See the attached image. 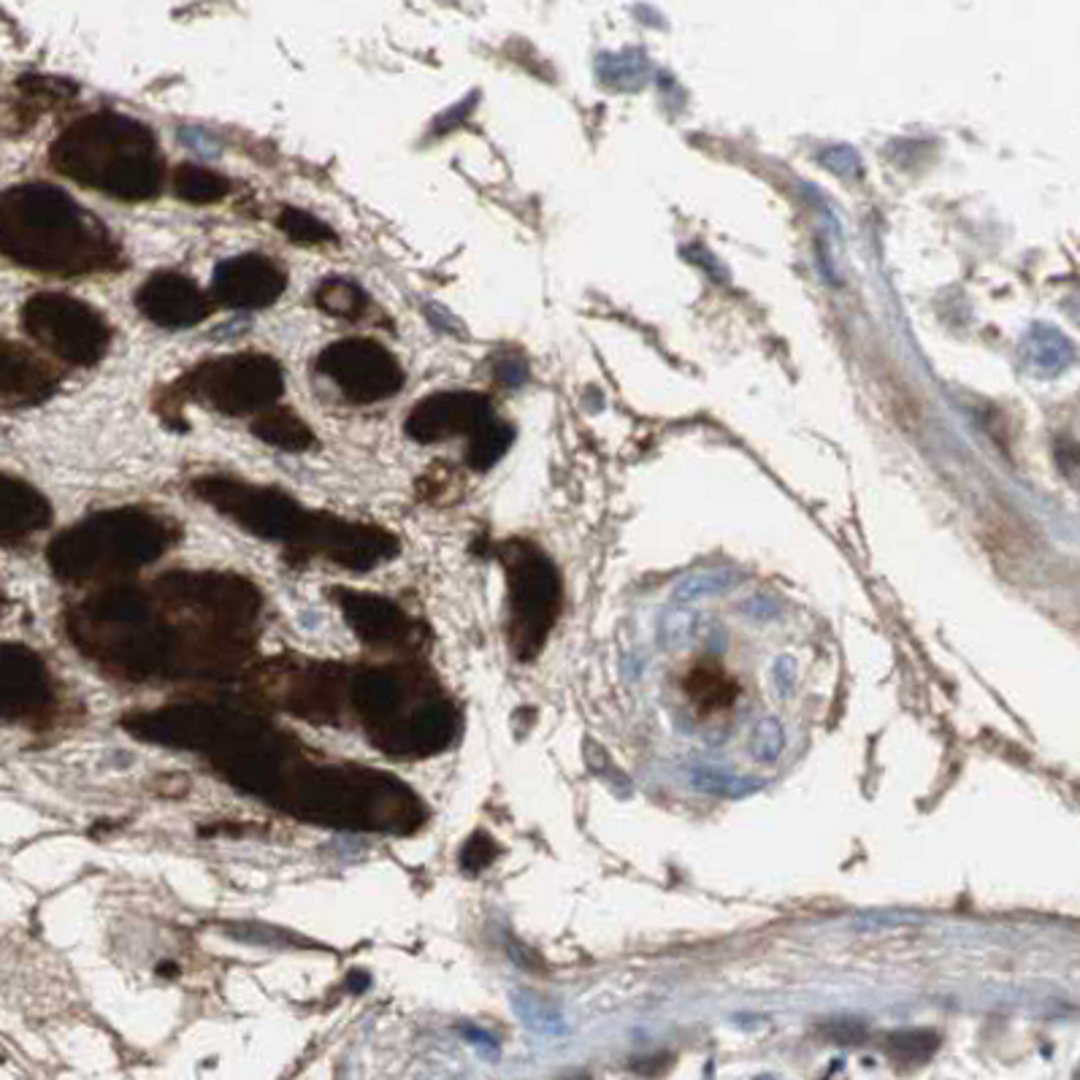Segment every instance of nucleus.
<instances>
[{
  "label": "nucleus",
  "instance_id": "1",
  "mask_svg": "<svg viewBox=\"0 0 1080 1080\" xmlns=\"http://www.w3.org/2000/svg\"><path fill=\"white\" fill-rule=\"evenodd\" d=\"M135 740L196 753L228 786L326 829L412 834L428 805L404 781L356 761L320 759L274 720L226 701H176L122 716Z\"/></svg>",
  "mask_w": 1080,
  "mask_h": 1080
},
{
  "label": "nucleus",
  "instance_id": "2",
  "mask_svg": "<svg viewBox=\"0 0 1080 1080\" xmlns=\"http://www.w3.org/2000/svg\"><path fill=\"white\" fill-rule=\"evenodd\" d=\"M263 596L230 571H171L150 588H100L68 615V636L126 683L222 680L247 669Z\"/></svg>",
  "mask_w": 1080,
  "mask_h": 1080
},
{
  "label": "nucleus",
  "instance_id": "3",
  "mask_svg": "<svg viewBox=\"0 0 1080 1080\" xmlns=\"http://www.w3.org/2000/svg\"><path fill=\"white\" fill-rule=\"evenodd\" d=\"M347 720L377 751L404 761L445 753L460 731L456 701L426 666L412 661L347 666L341 723Z\"/></svg>",
  "mask_w": 1080,
  "mask_h": 1080
},
{
  "label": "nucleus",
  "instance_id": "4",
  "mask_svg": "<svg viewBox=\"0 0 1080 1080\" xmlns=\"http://www.w3.org/2000/svg\"><path fill=\"white\" fill-rule=\"evenodd\" d=\"M55 161L79 185L117 200H152L163 190V157L139 120L96 111L57 141Z\"/></svg>",
  "mask_w": 1080,
  "mask_h": 1080
},
{
  "label": "nucleus",
  "instance_id": "5",
  "mask_svg": "<svg viewBox=\"0 0 1080 1080\" xmlns=\"http://www.w3.org/2000/svg\"><path fill=\"white\" fill-rule=\"evenodd\" d=\"M174 542L176 528L168 517L126 506L98 512L57 536L50 547V564L63 580H117L161 560Z\"/></svg>",
  "mask_w": 1080,
  "mask_h": 1080
},
{
  "label": "nucleus",
  "instance_id": "6",
  "mask_svg": "<svg viewBox=\"0 0 1080 1080\" xmlns=\"http://www.w3.org/2000/svg\"><path fill=\"white\" fill-rule=\"evenodd\" d=\"M658 696L680 734L705 742L731 740L740 737V718L751 707V683L726 655L707 647L661 672Z\"/></svg>",
  "mask_w": 1080,
  "mask_h": 1080
},
{
  "label": "nucleus",
  "instance_id": "7",
  "mask_svg": "<svg viewBox=\"0 0 1080 1080\" xmlns=\"http://www.w3.org/2000/svg\"><path fill=\"white\" fill-rule=\"evenodd\" d=\"M506 577V636L515 658L531 661L542 653L560 607L564 586L545 550L528 539H510L499 547Z\"/></svg>",
  "mask_w": 1080,
  "mask_h": 1080
},
{
  "label": "nucleus",
  "instance_id": "8",
  "mask_svg": "<svg viewBox=\"0 0 1080 1080\" xmlns=\"http://www.w3.org/2000/svg\"><path fill=\"white\" fill-rule=\"evenodd\" d=\"M193 493L204 504L226 515L230 523L263 542H280L298 556L309 536L317 512L301 506L293 495L276 488L252 486L239 477L209 474L193 482Z\"/></svg>",
  "mask_w": 1080,
  "mask_h": 1080
},
{
  "label": "nucleus",
  "instance_id": "9",
  "mask_svg": "<svg viewBox=\"0 0 1080 1080\" xmlns=\"http://www.w3.org/2000/svg\"><path fill=\"white\" fill-rule=\"evenodd\" d=\"M182 393L220 415H263L285 391L282 366L263 352H236L198 363L176 382Z\"/></svg>",
  "mask_w": 1080,
  "mask_h": 1080
},
{
  "label": "nucleus",
  "instance_id": "10",
  "mask_svg": "<svg viewBox=\"0 0 1080 1080\" xmlns=\"http://www.w3.org/2000/svg\"><path fill=\"white\" fill-rule=\"evenodd\" d=\"M317 371L352 404H377L404 388L399 358L374 339L334 341L317 356Z\"/></svg>",
  "mask_w": 1080,
  "mask_h": 1080
},
{
  "label": "nucleus",
  "instance_id": "11",
  "mask_svg": "<svg viewBox=\"0 0 1080 1080\" xmlns=\"http://www.w3.org/2000/svg\"><path fill=\"white\" fill-rule=\"evenodd\" d=\"M31 326L35 336L68 363L96 366L106 356L111 330L106 317L85 301L68 295H41L31 304Z\"/></svg>",
  "mask_w": 1080,
  "mask_h": 1080
},
{
  "label": "nucleus",
  "instance_id": "12",
  "mask_svg": "<svg viewBox=\"0 0 1080 1080\" xmlns=\"http://www.w3.org/2000/svg\"><path fill=\"white\" fill-rule=\"evenodd\" d=\"M334 599L339 604L347 625L356 631L358 640L363 645L374 647V651L406 655L412 651H421L423 642H426V625L415 621L410 612L401 610L395 601L385 599V596L336 588Z\"/></svg>",
  "mask_w": 1080,
  "mask_h": 1080
},
{
  "label": "nucleus",
  "instance_id": "13",
  "mask_svg": "<svg viewBox=\"0 0 1080 1080\" xmlns=\"http://www.w3.org/2000/svg\"><path fill=\"white\" fill-rule=\"evenodd\" d=\"M493 421L488 395L469 391H445L417 401L406 417L404 430L421 445L452 439V436H474L477 430Z\"/></svg>",
  "mask_w": 1080,
  "mask_h": 1080
},
{
  "label": "nucleus",
  "instance_id": "14",
  "mask_svg": "<svg viewBox=\"0 0 1080 1080\" xmlns=\"http://www.w3.org/2000/svg\"><path fill=\"white\" fill-rule=\"evenodd\" d=\"M55 707V683L39 653L0 647V718H41Z\"/></svg>",
  "mask_w": 1080,
  "mask_h": 1080
},
{
  "label": "nucleus",
  "instance_id": "15",
  "mask_svg": "<svg viewBox=\"0 0 1080 1080\" xmlns=\"http://www.w3.org/2000/svg\"><path fill=\"white\" fill-rule=\"evenodd\" d=\"M287 287L285 271L265 255L228 258L215 269L211 298L228 309H265Z\"/></svg>",
  "mask_w": 1080,
  "mask_h": 1080
},
{
  "label": "nucleus",
  "instance_id": "16",
  "mask_svg": "<svg viewBox=\"0 0 1080 1080\" xmlns=\"http://www.w3.org/2000/svg\"><path fill=\"white\" fill-rule=\"evenodd\" d=\"M135 306L155 326L182 330L204 323L211 312V298L190 276L161 271L150 276L135 293Z\"/></svg>",
  "mask_w": 1080,
  "mask_h": 1080
},
{
  "label": "nucleus",
  "instance_id": "17",
  "mask_svg": "<svg viewBox=\"0 0 1080 1080\" xmlns=\"http://www.w3.org/2000/svg\"><path fill=\"white\" fill-rule=\"evenodd\" d=\"M252 434L265 445L285 452H304L315 445V434L298 415L285 406H271L252 421Z\"/></svg>",
  "mask_w": 1080,
  "mask_h": 1080
},
{
  "label": "nucleus",
  "instance_id": "18",
  "mask_svg": "<svg viewBox=\"0 0 1080 1080\" xmlns=\"http://www.w3.org/2000/svg\"><path fill=\"white\" fill-rule=\"evenodd\" d=\"M171 187H174L176 198L196 206L217 204L230 190L226 176L211 168H204V165H179L174 171V176H171Z\"/></svg>",
  "mask_w": 1080,
  "mask_h": 1080
},
{
  "label": "nucleus",
  "instance_id": "19",
  "mask_svg": "<svg viewBox=\"0 0 1080 1080\" xmlns=\"http://www.w3.org/2000/svg\"><path fill=\"white\" fill-rule=\"evenodd\" d=\"M315 301L326 315L339 317V320H358L369 306L363 287L352 280H345V276H330V280L323 282L317 287Z\"/></svg>",
  "mask_w": 1080,
  "mask_h": 1080
},
{
  "label": "nucleus",
  "instance_id": "20",
  "mask_svg": "<svg viewBox=\"0 0 1080 1080\" xmlns=\"http://www.w3.org/2000/svg\"><path fill=\"white\" fill-rule=\"evenodd\" d=\"M512 428L506 423H499L493 417L488 426H482L474 436L469 439V450H466V463L477 471H486L506 452V447L512 445Z\"/></svg>",
  "mask_w": 1080,
  "mask_h": 1080
},
{
  "label": "nucleus",
  "instance_id": "21",
  "mask_svg": "<svg viewBox=\"0 0 1080 1080\" xmlns=\"http://www.w3.org/2000/svg\"><path fill=\"white\" fill-rule=\"evenodd\" d=\"M280 230L287 236V239L295 241V244L304 247H315V244H328V241H336V233L330 230V226L320 220V217L309 215L304 209H282L280 215Z\"/></svg>",
  "mask_w": 1080,
  "mask_h": 1080
},
{
  "label": "nucleus",
  "instance_id": "22",
  "mask_svg": "<svg viewBox=\"0 0 1080 1080\" xmlns=\"http://www.w3.org/2000/svg\"><path fill=\"white\" fill-rule=\"evenodd\" d=\"M891 1048H894L896 1056H902L905 1061H924L931 1050L937 1048V1037L926 1035V1032H916V1035H896L891 1040Z\"/></svg>",
  "mask_w": 1080,
  "mask_h": 1080
},
{
  "label": "nucleus",
  "instance_id": "23",
  "mask_svg": "<svg viewBox=\"0 0 1080 1080\" xmlns=\"http://www.w3.org/2000/svg\"><path fill=\"white\" fill-rule=\"evenodd\" d=\"M493 855H495V846L491 840H488L486 834H477L474 840L466 846V851H463V866L466 870H482V866H488L493 861Z\"/></svg>",
  "mask_w": 1080,
  "mask_h": 1080
},
{
  "label": "nucleus",
  "instance_id": "24",
  "mask_svg": "<svg viewBox=\"0 0 1080 1080\" xmlns=\"http://www.w3.org/2000/svg\"><path fill=\"white\" fill-rule=\"evenodd\" d=\"M571 1080H590V1078H586V1076H577V1078H571Z\"/></svg>",
  "mask_w": 1080,
  "mask_h": 1080
}]
</instances>
